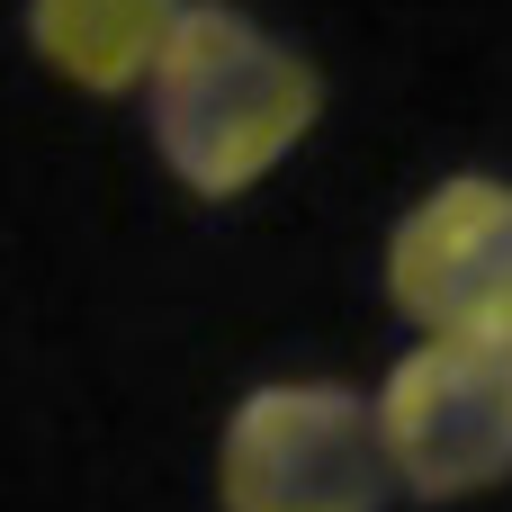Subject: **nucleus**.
Masks as SVG:
<instances>
[{
	"instance_id": "f257e3e1",
	"label": "nucleus",
	"mask_w": 512,
	"mask_h": 512,
	"mask_svg": "<svg viewBox=\"0 0 512 512\" xmlns=\"http://www.w3.org/2000/svg\"><path fill=\"white\" fill-rule=\"evenodd\" d=\"M135 90H144V126H153L162 171L216 207L252 198L324 117L315 63L288 36H270L261 18H243L234 0H189Z\"/></svg>"
},
{
	"instance_id": "f03ea898",
	"label": "nucleus",
	"mask_w": 512,
	"mask_h": 512,
	"mask_svg": "<svg viewBox=\"0 0 512 512\" xmlns=\"http://www.w3.org/2000/svg\"><path fill=\"white\" fill-rule=\"evenodd\" d=\"M396 477L369 396L342 378H270L225 414L216 512H387Z\"/></svg>"
},
{
	"instance_id": "7ed1b4c3",
	"label": "nucleus",
	"mask_w": 512,
	"mask_h": 512,
	"mask_svg": "<svg viewBox=\"0 0 512 512\" xmlns=\"http://www.w3.org/2000/svg\"><path fill=\"white\" fill-rule=\"evenodd\" d=\"M387 477L414 504H468L512 486V351L414 342L369 396Z\"/></svg>"
},
{
	"instance_id": "20e7f679",
	"label": "nucleus",
	"mask_w": 512,
	"mask_h": 512,
	"mask_svg": "<svg viewBox=\"0 0 512 512\" xmlns=\"http://www.w3.org/2000/svg\"><path fill=\"white\" fill-rule=\"evenodd\" d=\"M387 306L423 342L512 351V180L450 171L387 234Z\"/></svg>"
},
{
	"instance_id": "39448f33",
	"label": "nucleus",
	"mask_w": 512,
	"mask_h": 512,
	"mask_svg": "<svg viewBox=\"0 0 512 512\" xmlns=\"http://www.w3.org/2000/svg\"><path fill=\"white\" fill-rule=\"evenodd\" d=\"M189 0H27L36 63L81 99H126Z\"/></svg>"
}]
</instances>
